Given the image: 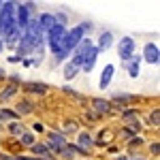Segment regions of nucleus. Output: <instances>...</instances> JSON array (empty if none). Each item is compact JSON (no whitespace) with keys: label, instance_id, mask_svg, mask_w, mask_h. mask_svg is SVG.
Wrapping results in <instances>:
<instances>
[{"label":"nucleus","instance_id":"obj_6","mask_svg":"<svg viewBox=\"0 0 160 160\" xmlns=\"http://www.w3.org/2000/svg\"><path fill=\"white\" fill-rule=\"evenodd\" d=\"M15 11H17V17H15L17 28H26V26H28V9H26L24 4H19Z\"/></svg>","mask_w":160,"mask_h":160},{"label":"nucleus","instance_id":"obj_27","mask_svg":"<svg viewBox=\"0 0 160 160\" xmlns=\"http://www.w3.org/2000/svg\"><path fill=\"white\" fill-rule=\"evenodd\" d=\"M0 4H2V2H0Z\"/></svg>","mask_w":160,"mask_h":160},{"label":"nucleus","instance_id":"obj_17","mask_svg":"<svg viewBox=\"0 0 160 160\" xmlns=\"http://www.w3.org/2000/svg\"><path fill=\"white\" fill-rule=\"evenodd\" d=\"M128 73L132 75V77H137V75H139V60H132V62H130V66H128Z\"/></svg>","mask_w":160,"mask_h":160},{"label":"nucleus","instance_id":"obj_16","mask_svg":"<svg viewBox=\"0 0 160 160\" xmlns=\"http://www.w3.org/2000/svg\"><path fill=\"white\" fill-rule=\"evenodd\" d=\"M109 45H111V34H109V32H105V34L100 37V47H102V49H107Z\"/></svg>","mask_w":160,"mask_h":160},{"label":"nucleus","instance_id":"obj_19","mask_svg":"<svg viewBox=\"0 0 160 160\" xmlns=\"http://www.w3.org/2000/svg\"><path fill=\"white\" fill-rule=\"evenodd\" d=\"M75 73H77V68H75L73 64H68V66H66V71H64V75H66V79H71V77H75Z\"/></svg>","mask_w":160,"mask_h":160},{"label":"nucleus","instance_id":"obj_11","mask_svg":"<svg viewBox=\"0 0 160 160\" xmlns=\"http://www.w3.org/2000/svg\"><path fill=\"white\" fill-rule=\"evenodd\" d=\"M32 148V152L37 154V156H43V160L49 158V149H47V145H41V143H37V145H30Z\"/></svg>","mask_w":160,"mask_h":160},{"label":"nucleus","instance_id":"obj_9","mask_svg":"<svg viewBox=\"0 0 160 160\" xmlns=\"http://www.w3.org/2000/svg\"><path fill=\"white\" fill-rule=\"evenodd\" d=\"M38 26H41V28H47V30H51V28L56 26V17H53L51 13H45V15H41V22H38Z\"/></svg>","mask_w":160,"mask_h":160},{"label":"nucleus","instance_id":"obj_12","mask_svg":"<svg viewBox=\"0 0 160 160\" xmlns=\"http://www.w3.org/2000/svg\"><path fill=\"white\" fill-rule=\"evenodd\" d=\"M26 90L37 92V94H45V92H47V86H45V83H26Z\"/></svg>","mask_w":160,"mask_h":160},{"label":"nucleus","instance_id":"obj_24","mask_svg":"<svg viewBox=\"0 0 160 160\" xmlns=\"http://www.w3.org/2000/svg\"><path fill=\"white\" fill-rule=\"evenodd\" d=\"M2 77H4V71H0V79H2Z\"/></svg>","mask_w":160,"mask_h":160},{"label":"nucleus","instance_id":"obj_23","mask_svg":"<svg viewBox=\"0 0 160 160\" xmlns=\"http://www.w3.org/2000/svg\"><path fill=\"white\" fill-rule=\"evenodd\" d=\"M152 152L158 156V152H160V145H158V143H154V145H152Z\"/></svg>","mask_w":160,"mask_h":160},{"label":"nucleus","instance_id":"obj_13","mask_svg":"<svg viewBox=\"0 0 160 160\" xmlns=\"http://www.w3.org/2000/svg\"><path fill=\"white\" fill-rule=\"evenodd\" d=\"M79 143H81L83 152L90 149V148H92V139H90V135H88V132H81V135H79Z\"/></svg>","mask_w":160,"mask_h":160},{"label":"nucleus","instance_id":"obj_22","mask_svg":"<svg viewBox=\"0 0 160 160\" xmlns=\"http://www.w3.org/2000/svg\"><path fill=\"white\" fill-rule=\"evenodd\" d=\"M9 130H11L13 135H19V132H22V124H11Z\"/></svg>","mask_w":160,"mask_h":160},{"label":"nucleus","instance_id":"obj_5","mask_svg":"<svg viewBox=\"0 0 160 160\" xmlns=\"http://www.w3.org/2000/svg\"><path fill=\"white\" fill-rule=\"evenodd\" d=\"M96 53H98V49H94V47H90L88 49V53L83 56V62H81V66H83V71H90L92 66H94V62H96Z\"/></svg>","mask_w":160,"mask_h":160},{"label":"nucleus","instance_id":"obj_26","mask_svg":"<svg viewBox=\"0 0 160 160\" xmlns=\"http://www.w3.org/2000/svg\"><path fill=\"white\" fill-rule=\"evenodd\" d=\"M0 51H2V43H0Z\"/></svg>","mask_w":160,"mask_h":160},{"label":"nucleus","instance_id":"obj_7","mask_svg":"<svg viewBox=\"0 0 160 160\" xmlns=\"http://www.w3.org/2000/svg\"><path fill=\"white\" fill-rule=\"evenodd\" d=\"M160 51H158V47H156V45H154V43H149V45H145V60L148 62H152V64H156V62H158V56Z\"/></svg>","mask_w":160,"mask_h":160},{"label":"nucleus","instance_id":"obj_8","mask_svg":"<svg viewBox=\"0 0 160 160\" xmlns=\"http://www.w3.org/2000/svg\"><path fill=\"white\" fill-rule=\"evenodd\" d=\"M111 77H113V64H107V66H105V71H102V77H100V88H102V90L109 86Z\"/></svg>","mask_w":160,"mask_h":160},{"label":"nucleus","instance_id":"obj_1","mask_svg":"<svg viewBox=\"0 0 160 160\" xmlns=\"http://www.w3.org/2000/svg\"><path fill=\"white\" fill-rule=\"evenodd\" d=\"M81 37H83V28L79 26V28H73L71 32H66L64 37H62L60 41V47H58V62H62L64 58H66V53L73 49V47H77V43L81 41Z\"/></svg>","mask_w":160,"mask_h":160},{"label":"nucleus","instance_id":"obj_3","mask_svg":"<svg viewBox=\"0 0 160 160\" xmlns=\"http://www.w3.org/2000/svg\"><path fill=\"white\" fill-rule=\"evenodd\" d=\"M132 51H135V41L130 37L122 38V43H120V58L122 60H130L132 58Z\"/></svg>","mask_w":160,"mask_h":160},{"label":"nucleus","instance_id":"obj_2","mask_svg":"<svg viewBox=\"0 0 160 160\" xmlns=\"http://www.w3.org/2000/svg\"><path fill=\"white\" fill-rule=\"evenodd\" d=\"M64 34H66V30H64V26H60V24H56L49 30V37H47L49 38V47L56 51V53H58V47H60V41H62Z\"/></svg>","mask_w":160,"mask_h":160},{"label":"nucleus","instance_id":"obj_20","mask_svg":"<svg viewBox=\"0 0 160 160\" xmlns=\"http://www.w3.org/2000/svg\"><path fill=\"white\" fill-rule=\"evenodd\" d=\"M149 122L154 124V126H158V122H160V113H158V109H156L154 113H152V115H149Z\"/></svg>","mask_w":160,"mask_h":160},{"label":"nucleus","instance_id":"obj_25","mask_svg":"<svg viewBox=\"0 0 160 160\" xmlns=\"http://www.w3.org/2000/svg\"><path fill=\"white\" fill-rule=\"evenodd\" d=\"M118 160H128V158H124V156H122V158H118Z\"/></svg>","mask_w":160,"mask_h":160},{"label":"nucleus","instance_id":"obj_18","mask_svg":"<svg viewBox=\"0 0 160 160\" xmlns=\"http://www.w3.org/2000/svg\"><path fill=\"white\" fill-rule=\"evenodd\" d=\"M22 143H24V145H28V148H30V145H34V139H32V135L24 132V135H22Z\"/></svg>","mask_w":160,"mask_h":160},{"label":"nucleus","instance_id":"obj_21","mask_svg":"<svg viewBox=\"0 0 160 160\" xmlns=\"http://www.w3.org/2000/svg\"><path fill=\"white\" fill-rule=\"evenodd\" d=\"M13 94H15V86L7 88V92H2V96H0V98L4 100V98H9V96H13Z\"/></svg>","mask_w":160,"mask_h":160},{"label":"nucleus","instance_id":"obj_10","mask_svg":"<svg viewBox=\"0 0 160 160\" xmlns=\"http://www.w3.org/2000/svg\"><path fill=\"white\" fill-rule=\"evenodd\" d=\"M92 105H94V109L98 111V113H107L109 111V100H102V98H94L92 100Z\"/></svg>","mask_w":160,"mask_h":160},{"label":"nucleus","instance_id":"obj_14","mask_svg":"<svg viewBox=\"0 0 160 160\" xmlns=\"http://www.w3.org/2000/svg\"><path fill=\"white\" fill-rule=\"evenodd\" d=\"M32 111V105L28 102V100H22L19 105H17V113H30Z\"/></svg>","mask_w":160,"mask_h":160},{"label":"nucleus","instance_id":"obj_4","mask_svg":"<svg viewBox=\"0 0 160 160\" xmlns=\"http://www.w3.org/2000/svg\"><path fill=\"white\" fill-rule=\"evenodd\" d=\"M66 148V141H64V137L58 135V132H49V141H47V149H53V152H58L60 154V149Z\"/></svg>","mask_w":160,"mask_h":160},{"label":"nucleus","instance_id":"obj_15","mask_svg":"<svg viewBox=\"0 0 160 160\" xmlns=\"http://www.w3.org/2000/svg\"><path fill=\"white\" fill-rule=\"evenodd\" d=\"M0 120H17V113L7 111V109H0Z\"/></svg>","mask_w":160,"mask_h":160}]
</instances>
